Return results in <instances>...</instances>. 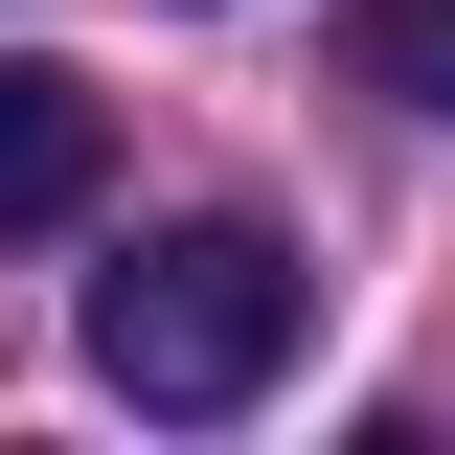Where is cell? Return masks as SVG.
<instances>
[{
  "label": "cell",
  "instance_id": "cell-2",
  "mask_svg": "<svg viewBox=\"0 0 455 455\" xmlns=\"http://www.w3.org/2000/svg\"><path fill=\"white\" fill-rule=\"evenodd\" d=\"M114 182V92L92 68H0V228H68Z\"/></svg>",
  "mask_w": 455,
  "mask_h": 455
},
{
  "label": "cell",
  "instance_id": "cell-3",
  "mask_svg": "<svg viewBox=\"0 0 455 455\" xmlns=\"http://www.w3.org/2000/svg\"><path fill=\"white\" fill-rule=\"evenodd\" d=\"M364 92H410V114H455V0H364Z\"/></svg>",
  "mask_w": 455,
  "mask_h": 455
},
{
  "label": "cell",
  "instance_id": "cell-1",
  "mask_svg": "<svg viewBox=\"0 0 455 455\" xmlns=\"http://www.w3.org/2000/svg\"><path fill=\"white\" fill-rule=\"evenodd\" d=\"M296 319H319V274H296L251 205H205V228H160V251L92 274V387L114 410H251L296 364Z\"/></svg>",
  "mask_w": 455,
  "mask_h": 455
}]
</instances>
